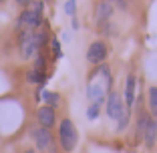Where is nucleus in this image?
<instances>
[{
  "label": "nucleus",
  "mask_w": 157,
  "mask_h": 153,
  "mask_svg": "<svg viewBox=\"0 0 157 153\" xmlns=\"http://www.w3.org/2000/svg\"><path fill=\"white\" fill-rule=\"evenodd\" d=\"M18 42H20V56L22 59H33L40 51V44L34 36V30H20Z\"/></svg>",
  "instance_id": "7ed1b4c3"
},
{
  "label": "nucleus",
  "mask_w": 157,
  "mask_h": 153,
  "mask_svg": "<svg viewBox=\"0 0 157 153\" xmlns=\"http://www.w3.org/2000/svg\"><path fill=\"white\" fill-rule=\"evenodd\" d=\"M26 81L28 83H34V85H38V87H42V85L46 83V77H44V73H38V71H28V75H26Z\"/></svg>",
  "instance_id": "4468645a"
},
{
  "label": "nucleus",
  "mask_w": 157,
  "mask_h": 153,
  "mask_svg": "<svg viewBox=\"0 0 157 153\" xmlns=\"http://www.w3.org/2000/svg\"><path fill=\"white\" fill-rule=\"evenodd\" d=\"M113 12H115V8H113L111 2H99L97 8H95V20H97L99 24H105V22H111V16Z\"/></svg>",
  "instance_id": "6e6552de"
},
{
  "label": "nucleus",
  "mask_w": 157,
  "mask_h": 153,
  "mask_svg": "<svg viewBox=\"0 0 157 153\" xmlns=\"http://www.w3.org/2000/svg\"><path fill=\"white\" fill-rule=\"evenodd\" d=\"M151 119H153L151 115H147L145 111H141V117H139V123H137V135L141 137V139H143V135H145V131H147Z\"/></svg>",
  "instance_id": "ddd939ff"
},
{
  "label": "nucleus",
  "mask_w": 157,
  "mask_h": 153,
  "mask_svg": "<svg viewBox=\"0 0 157 153\" xmlns=\"http://www.w3.org/2000/svg\"><path fill=\"white\" fill-rule=\"evenodd\" d=\"M24 153H36V151H34V149H26V151H24Z\"/></svg>",
  "instance_id": "5701e85b"
},
{
  "label": "nucleus",
  "mask_w": 157,
  "mask_h": 153,
  "mask_svg": "<svg viewBox=\"0 0 157 153\" xmlns=\"http://www.w3.org/2000/svg\"><path fill=\"white\" fill-rule=\"evenodd\" d=\"M123 111H125V105H123L121 95L119 93H111L109 97H107V115H109V119L119 121L121 115H123Z\"/></svg>",
  "instance_id": "423d86ee"
},
{
  "label": "nucleus",
  "mask_w": 157,
  "mask_h": 153,
  "mask_svg": "<svg viewBox=\"0 0 157 153\" xmlns=\"http://www.w3.org/2000/svg\"><path fill=\"white\" fill-rule=\"evenodd\" d=\"M129 113H131V109H127V107H125V111H123V115H121V119L117 121V125H119V131H123L125 127H127V123H129Z\"/></svg>",
  "instance_id": "dca6fc26"
},
{
  "label": "nucleus",
  "mask_w": 157,
  "mask_h": 153,
  "mask_svg": "<svg viewBox=\"0 0 157 153\" xmlns=\"http://www.w3.org/2000/svg\"><path fill=\"white\" fill-rule=\"evenodd\" d=\"M109 51H107V44L103 40H95L89 44L87 48V60L91 65H103V60L107 59Z\"/></svg>",
  "instance_id": "20e7f679"
},
{
  "label": "nucleus",
  "mask_w": 157,
  "mask_h": 153,
  "mask_svg": "<svg viewBox=\"0 0 157 153\" xmlns=\"http://www.w3.org/2000/svg\"><path fill=\"white\" fill-rule=\"evenodd\" d=\"M38 97L46 103V107H52V109H55V107L59 105V93H52V91H44V89H40V91H38Z\"/></svg>",
  "instance_id": "f8f14e48"
},
{
  "label": "nucleus",
  "mask_w": 157,
  "mask_h": 153,
  "mask_svg": "<svg viewBox=\"0 0 157 153\" xmlns=\"http://www.w3.org/2000/svg\"><path fill=\"white\" fill-rule=\"evenodd\" d=\"M33 137H34V143H36V147L40 149L42 153H46L48 149L55 147V141H52V133H51L48 129H44V127H38V129H34Z\"/></svg>",
  "instance_id": "0eeeda50"
},
{
  "label": "nucleus",
  "mask_w": 157,
  "mask_h": 153,
  "mask_svg": "<svg viewBox=\"0 0 157 153\" xmlns=\"http://www.w3.org/2000/svg\"><path fill=\"white\" fill-rule=\"evenodd\" d=\"M36 119H38V123H40V127H44V129H51L52 125H55V121H56V117H55V109L52 107H40L38 109V113H36Z\"/></svg>",
  "instance_id": "1a4fd4ad"
},
{
  "label": "nucleus",
  "mask_w": 157,
  "mask_h": 153,
  "mask_svg": "<svg viewBox=\"0 0 157 153\" xmlns=\"http://www.w3.org/2000/svg\"><path fill=\"white\" fill-rule=\"evenodd\" d=\"M73 28H75V30L78 28V20H77V18H73Z\"/></svg>",
  "instance_id": "4be33fe9"
},
{
  "label": "nucleus",
  "mask_w": 157,
  "mask_h": 153,
  "mask_svg": "<svg viewBox=\"0 0 157 153\" xmlns=\"http://www.w3.org/2000/svg\"><path fill=\"white\" fill-rule=\"evenodd\" d=\"M87 117H89V121H95L99 117V105H91L87 109Z\"/></svg>",
  "instance_id": "f3484780"
},
{
  "label": "nucleus",
  "mask_w": 157,
  "mask_h": 153,
  "mask_svg": "<svg viewBox=\"0 0 157 153\" xmlns=\"http://www.w3.org/2000/svg\"><path fill=\"white\" fill-rule=\"evenodd\" d=\"M59 139H60V147L63 151L71 153L75 147H77V141H78V131L75 127V123L71 119H63L59 125Z\"/></svg>",
  "instance_id": "f03ea898"
},
{
  "label": "nucleus",
  "mask_w": 157,
  "mask_h": 153,
  "mask_svg": "<svg viewBox=\"0 0 157 153\" xmlns=\"http://www.w3.org/2000/svg\"><path fill=\"white\" fill-rule=\"evenodd\" d=\"M143 141L149 149L155 145V141H157V121L155 119H151V123H149L147 131H145V135H143Z\"/></svg>",
  "instance_id": "9b49d317"
},
{
  "label": "nucleus",
  "mask_w": 157,
  "mask_h": 153,
  "mask_svg": "<svg viewBox=\"0 0 157 153\" xmlns=\"http://www.w3.org/2000/svg\"><path fill=\"white\" fill-rule=\"evenodd\" d=\"M0 2H2V0H0Z\"/></svg>",
  "instance_id": "b1692460"
},
{
  "label": "nucleus",
  "mask_w": 157,
  "mask_h": 153,
  "mask_svg": "<svg viewBox=\"0 0 157 153\" xmlns=\"http://www.w3.org/2000/svg\"><path fill=\"white\" fill-rule=\"evenodd\" d=\"M103 2H111V4H113V2H119V6H121V8H125V6H127V4H125L127 0H103Z\"/></svg>",
  "instance_id": "aec40b11"
},
{
  "label": "nucleus",
  "mask_w": 157,
  "mask_h": 153,
  "mask_svg": "<svg viewBox=\"0 0 157 153\" xmlns=\"http://www.w3.org/2000/svg\"><path fill=\"white\" fill-rule=\"evenodd\" d=\"M111 83H113L111 71L103 63V65L97 67V71H95V75L91 77L89 87H87V97H89V101H91V105H101V103L109 97Z\"/></svg>",
  "instance_id": "f257e3e1"
},
{
  "label": "nucleus",
  "mask_w": 157,
  "mask_h": 153,
  "mask_svg": "<svg viewBox=\"0 0 157 153\" xmlns=\"http://www.w3.org/2000/svg\"><path fill=\"white\" fill-rule=\"evenodd\" d=\"M42 24V14L38 12H33V10H22V14L18 16V22H16V26H18V30H34L36 26H40Z\"/></svg>",
  "instance_id": "39448f33"
},
{
  "label": "nucleus",
  "mask_w": 157,
  "mask_h": 153,
  "mask_svg": "<svg viewBox=\"0 0 157 153\" xmlns=\"http://www.w3.org/2000/svg\"><path fill=\"white\" fill-rule=\"evenodd\" d=\"M149 111L153 119H157V87L149 89Z\"/></svg>",
  "instance_id": "2eb2a0df"
},
{
  "label": "nucleus",
  "mask_w": 157,
  "mask_h": 153,
  "mask_svg": "<svg viewBox=\"0 0 157 153\" xmlns=\"http://www.w3.org/2000/svg\"><path fill=\"white\" fill-rule=\"evenodd\" d=\"M33 0H16V4H20V6H26V4H30Z\"/></svg>",
  "instance_id": "412c9836"
},
{
  "label": "nucleus",
  "mask_w": 157,
  "mask_h": 153,
  "mask_svg": "<svg viewBox=\"0 0 157 153\" xmlns=\"http://www.w3.org/2000/svg\"><path fill=\"white\" fill-rule=\"evenodd\" d=\"M135 85H137V79H135L133 75H129L127 83H125V95H123V101L127 105V109H131L135 103Z\"/></svg>",
  "instance_id": "9d476101"
},
{
  "label": "nucleus",
  "mask_w": 157,
  "mask_h": 153,
  "mask_svg": "<svg viewBox=\"0 0 157 153\" xmlns=\"http://www.w3.org/2000/svg\"><path fill=\"white\" fill-rule=\"evenodd\" d=\"M51 44H52V51H55V56L59 59V56H60V44H59V40H56V38H52Z\"/></svg>",
  "instance_id": "6ab92c4d"
},
{
  "label": "nucleus",
  "mask_w": 157,
  "mask_h": 153,
  "mask_svg": "<svg viewBox=\"0 0 157 153\" xmlns=\"http://www.w3.org/2000/svg\"><path fill=\"white\" fill-rule=\"evenodd\" d=\"M75 10H77V0H67V4H65V12L73 16Z\"/></svg>",
  "instance_id": "a211bd4d"
}]
</instances>
